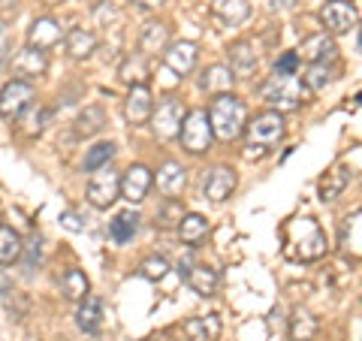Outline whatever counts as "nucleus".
<instances>
[{
    "instance_id": "1",
    "label": "nucleus",
    "mask_w": 362,
    "mask_h": 341,
    "mask_svg": "<svg viewBox=\"0 0 362 341\" xmlns=\"http://www.w3.org/2000/svg\"><path fill=\"white\" fill-rule=\"evenodd\" d=\"M284 254L299 263H314L326 254V236L314 218H293L284 224Z\"/></svg>"
},
{
    "instance_id": "2",
    "label": "nucleus",
    "mask_w": 362,
    "mask_h": 341,
    "mask_svg": "<svg viewBox=\"0 0 362 341\" xmlns=\"http://www.w3.org/2000/svg\"><path fill=\"white\" fill-rule=\"evenodd\" d=\"M206 115H209L211 136H218V139H223V142H233V139H239L242 130H245L247 106L235 94H218L211 100Z\"/></svg>"
},
{
    "instance_id": "3",
    "label": "nucleus",
    "mask_w": 362,
    "mask_h": 341,
    "mask_svg": "<svg viewBox=\"0 0 362 341\" xmlns=\"http://www.w3.org/2000/svg\"><path fill=\"white\" fill-rule=\"evenodd\" d=\"M284 139V118L281 112H259L254 121H245V154L263 157Z\"/></svg>"
},
{
    "instance_id": "4",
    "label": "nucleus",
    "mask_w": 362,
    "mask_h": 341,
    "mask_svg": "<svg viewBox=\"0 0 362 341\" xmlns=\"http://www.w3.org/2000/svg\"><path fill=\"white\" fill-rule=\"evenodd\" d=\"M263 100L269 106H275L278 112H293L308 100V88L302 85L299 76L287 73H272L263 85Z\"/></svg>"
},
{
    "instance_id": "5",
    "label": "nucleus",
    "mask_w": 362,
    "mask_h": 341,
    "mask_svg": "<svg viewBox=\"0 0 362 341\" xmlns=\"http://www.w3.org/2000/svg\"><path fill=\"white\" fill-rule=\"evenodd\" d=\"M181 145H185V151L190 154H206L211 149V127H209V115L206 109H190L185 112V121H181Z\"/></svg>"
},
{
    "instance_id": "6",
    "label": "nucleus",
    "mask_w": 362,
    "mask_h": 341,
    "mask_svg": "<svg viewBox=\"0 0 362 341\" xmlns=\"http://www.w3.org/2000/svg\"><path fill=\"white\" fill-rule=\"evenodd\" d=\"M121 197V175L112 173V169H97L88 181V202L94 209H109L112 202Z\"/></svg>"
},
{
    "instance_id": "7",
    "label": "nucleus",
    "mask_w": 362,
    "mask_h": 341,
    "mask_svg": "<svg viewBox=\"0 0 362 341\" xmlns=\"http://www.w3.org/2000/svg\"><path fill=\"white\" fill-rule=\"evenodd\" d=\"M185 103L181 100H175V97H169V100H163L160 106H157L154 112H151V127H154V133H157V139H175L178 136V130H181V121H185Z\"/></svg>"
},
{
    "instance_id": "8",
    "label": "nucleus",
    "mask_w": 362,
    "mask_h": 341,
    "mask_svg": "<svg viewBox=\"0 0 362 341\" xmlns=\"http://www.w3.org/2000/svg\"><path fill=\"white\" fill-rule=\"evenodd\" d=\"M30 103H33V85L25 82V79H13V82H6L4 91H0V118L13 121Z\"/></svg>"
},
{
    "instance_id": "9",
    "label": "nucleus",
    "mask_w": 362,
    "mask_h": 341,
    "mask_svg": "<svg viewBox=\"0 0 362 341\" xmlns=\"http://www.w3.org/2000/svg\"><path fill=\"white\" fill-rule=\"evenodd\" d=\"M320 21L329 33H347L356 28L359 9H356V4H350V0H329V4L320 9Z\"/></svg>"
},
{
    "instance_id": "10",
    "label": "nucleus",
    "mask_w": 362,
    "mask_h": 341,
    "mask_svg": "<svg viewBox=\"0 0 362 341\" xmlns=\"http://www.w3.org/2000/svg\"><path fill=\"white\" fill-rule=\"evenodd\" d=\"M151 112H154V100H151L148 85H133L127 100H124V118H127V124H133V127L148 124Z\"/></svg>"
},
{
    "instance_id": "11",
    "label": "nucleus",
    "mask_w": 362,
    "mask_h": 341,
    "mask_svg": "<svg viewBox=\"0 0 362 341\" xmlns=\"http://www.w3.org/2000/svg\"><path fill=\"white\" fill-rule=\"evenodd\" d=\"M197 58H199L197 45H194V42H185V40H181V42H169L166 52H163L166 70H173L178 79H185L187 73H194Z\"/></svg>"
},
{
    "instance_id": "12",
    "label": "nucleus",
    "mask_w": 362,
    "mask_h": 341,
    "mask_svg": "<svg viewBox=\"0 0 362 341\" xmlns=\"http://www.w3.org/2000/svg\"><path fill=\"white\" fill-rule=\"evenodd\" d=\"M299 61H308V64H329L338 58V45L329 33H314V37L302 40L299 52H296Z\"/></svg>"
},
{
    "instance_id": "13",
    "label": "nucleus",
    "mask_w": 362,
    "mask_h": 341,
    "mask_svg": "<svg viewBox=\"0 0 362 341\" xmlns=\"http://www.w3.org/2000/svg\"><path fill=\"white\" fill-rule=\"evenodd\" d=\"M151 169L142 166V163H133L127 173L121 175V197L130 200V202H142L145 197H148L151 190Z\"/></svg>"
},
{
    "instance_id": "14",
    "label": "nucleus",
    "mask_w": 362,
    "mask_h": 341,
    "mask_svg": "<svg viewBox=\"0 0 362 341\" xmlns=\"http://www.w3.org/2000/svg\"><path fill=\"white\" fill-rule=\"evenodd\" d=\"M233 190H235V173L230 166H214L209 173V178H206V185H202V193H206L211 202L230 200Z\"/></svg>"
},
{
    "instance_id": "15",
    "label": "nucleus",
    "mask_w": 362,
    "mask_h": 341,
    "mask_svg": "<svg viewBox=\"0 0 362 341\" xmlns=\"http://www.w3.org/2000/svg\"><path fill=\"white\" fill-rule=\"evenodd\" d=\"M61 37H64V30L54 18H37L28 30V45L37 52H45V49H54L61 42Z\"/></svg>"
},
{
    "instance_id": "16",
    "label": "nucleus",
    "mask_w": 362,
    "mask_h": 341,
    "mask_svg": "<svg viewBox=\"0 0 362 341\" xmlns=\"http://www.w3.org/2000/svg\"><path fill=\"white\" fill-rule=\"evenodd\" d=\"M187 185V169L175 163V161H166L160 169H157V190L163 193V197L169 200H175L181 190H185Z\"/></svg>"
},
{
    "instance_id": "17",
    "label": "nucleus",
    "mask_w": 362,
    "mask_h": 341,
    "mask_svg": "<svg viewBox=\"0 0 362 341\" xmlns=\"http://www.w3.org/2000/svg\"><path fill=\"white\" fill-rule=\"evenodd\" d=\"M226 70L233 73V79H247V76H254L257 70V54H254V45L251 42H233L230 45V67Z\"/></svg>"
},
{
    "instance_id": "18",
    "label": "nucleus",
    "mask_w": 362,
    "mask_h": 341,
    "mask_svg": "<svg viewBox=\"0 0 362 341\" xmlns=\"http://www.w3.org/2000/svg\"><path fill=\"white\" fill-rule=\"evenodd\" d=\"M187 341H218L221 335V317L218 314H206V317H190L181 326Z\"/></svg>"
},
{
    "instance_id": "19",
    "label": "nucleus",
    "mask_w": 362,
    "mask_h": 341,
    "mask_svg": "<svg viewBox=\"0 0 362 341\" xmlns=\"http://www.w3.org/2000/svg\"><path fill=\"white\" fill-rule=\"evenodd\" d=\"M359 242H362V212L354 209L338 226V245H341L344 254L359 257Z\"/></svg>"
},
{
    "instance_id": "20",
    "label": "nucleus",
    "mask_w": 362,
    "mask_h": 341,
    "mask_svg": "<svg viewBox=\"0 0 362 341\" xmlns=\"http://www.w3.org/2000/svg\"><path fill=\"white\" fill-rule=\"evenodd\" d=\"M169 45V25H163V21H148L139 37V54H163Z\"/></svg>"
},
{
    "instance_id": "21",
    "label": "nucleus",
    "mask_w": 362,
    "mask_h": 341,
    "mask_svg": "<svg viewBox=\"0 0 362 341\" xmlns=\"http://www.w3.org/2000/svg\"><path fill=\"white\" fill-rule=\"evenodd\" d=\"M185 278H187L190 290H194L197 296H214V293H218V284H221L218 272H214L211 266H202V263L190 266V269L185 272Z\"/></svg>"
},
{
    "instance_id": "22",
    "label": "nucleus",
    "mask_w": 362,
    "mask_h": 341,
    "mask_svg": "<svg viewBox=\"0 0 362 341\" xmlns=\"http://www.w3.org/2000/svg\"><path fill=\"white\" fill-rule=\"evenodd\" d=\"M211 16H218L223 25L235 28L251 16V4L247 0H211Z\"/></svg>"
},
{
    "instance_id": "23",
    "label": "nucleus",
    "mask_w": 362,
    "mask_h": 341,
    "mask_svg": "<svg viewBox=\"0 0 362 341\" xmlns=\"http://www.w3.org/2000/svg\"><path fill=\"white\" fill-rule=\"evenodd\" d=\"M320 333V320L308 308H296L290 317V341H314Z\"/></svg>"
},
{
    "instance_id": "24",
    "label": "nucleus",
    "mask_w": 362,
    "mask_h": 341,
    "mask_svg": "<svg viewBox=\"0 0 362 341\" xmlns=\"http://www.w3.org/2000/svg\"><path fill=\"white\" fill-rule=\"evenodd\" d=\"M76 323L88 335L100 333V326H103V305H100L97 296H85L82 299V308H78V314H76Z\"/></svg>"
},
{
    "instance_id": "25",
    "label": "nucleus",
    "mask_w": 362,
    "mask_h": 341,
    "mask_svg": "<svg viewBox=\"0 0 362 341\" xmlns=\"http://www.w3.org/2000/svg\"><path fill=\"white\" fill-rule=\"evenodd\" d=\"M350 178H354V173H347L344 166L329 169V173L320 178V200L323 202H335L344 193V187L350 185Z\"/></svg>"
},
{
    "instance_id": "26",
    "label": "nucleus",
    "mask_w": 362,
    "mask_h": 341,
    "mask_svg": "<svg viewBox=\"0 0 362 341\" xmlns=\"http://www.w3.org/2000/svg\"><path fill=\"white\" fill-rule=\"evenodd\" d=\"M94 49H97V37H94L90 30L73 28L70 33H66V54H70V58L85 61V58H90V54H94Z\"/></svg>"
},
{
    "instance_id": "27",
    "label": "nucleus",
    "mask_w": 362,
    "mask_h": 341,
    "mask_svg": "<svg viewBox=\"0 0 362 341\" xmlns=\"http://www.w3.org/2000/svg\"><path fill=\"white\" fill-rule=\"evenodd\" d=\"M49 70V58H45V52H37V49H21L18 58H16V73L18 76H42Z\"/></svg>"
},
{
    "instance_id": "28",
    "label": "nucleus",
    "mask_w": 362,
    "mask_h": 341,
    "mask_svg": "<svg viewBox=\"0 0 362 341\" xmlns=\"http://www.w3.org/2000/svg\"><path fill=\"white\" fill-rule=\"evenodd\" d=\"M21 236L13 230V226L0 224V266H9L16 263V260H21Z\"/></svg>"
},
{
    "instance_id": "29",
    "label": "nucleus",
    "mask_w": 362,
    "mask_h": 341,
    "mask_svg": "<svg viewBox=\"0 0 362 341\" xmlns=\"http://www.w3.org/2000/svg\"><path fill=\"white\" fill-rule=\"evenodd\" d=\"M61 293H64L66 299H73V302H82L88 293H90V284H88V278H85V272L66 269L64 278H61Z\"/></svg>"
},
{
    "instance_id": "30",
    "label": "nucleus",
    "mask_w": 362,
    "mask_h": 341,
    "mask_svg": "<svg viewBox=\"0 0 362 341\" xmlns=\"http://www.w3.org/2000/svg\"><path fill=\"white\" fill-rule=\"evenodd\" d=\"M206 233H209V221L202 214H185L178 221V236L185 245H197L199 238H206Z\"/></svg>"
},
{
    "instance_id": "31",
    "label": "nucleus",
    "mask_w": 362,
    "mask_h": 341,
    "mask_svg": "<svg viewBox=\"0 0 362 341\" xmlns=\"http://www.w3.org/2000/svg\"><path fill=\"white\" fill-rule=\"evenodd\" d=\"M136 230H139V214H136V212H121L118 218L109 224V236L115 238L118 245L130 242V238L136 236Z\"/></svg>"
},
{
    "instance_id": "32",
    "label": "nucleus",
    "mask_w": 362,
    "mask_h": 341,
    "mask_svg": "<svg viewBox=\"0 0 362 341\" xmlns=\"http://www.w3.org/2000/svg\"><path fill=\"white\" fill-rule=\"evenodd\" d=\"M206 91H214V94H230V88H233V73L226 70V67L221 64H214L209 67L206 73H202V82H199Z\"/></svg>"
},
{
    "instance_id": "33",
    "label": "nucleus",
    "mask_w": 362,
    "mask_h": 341,
    "mask_svg": "<svg viewBox=\"0 0 362 341\" xmlns=\"http://www.w3.org/2000/svg\"><path fill=\"white\" fill-rule=\"evenodd\" d=\"M103 124H106L103 109H100V106H88L82 115L76 118V133L78 136H94V133L103 130Z\"/></svg>"
},
{
    "instance_id": "34",
    "label": "nucleus",
    "mask_w": 362,
    "mask_h": 341,
    "mask_svg": "<svg viewBox=\"0 0 362 341\" xmlns=\"http://www.w3.org/2000/svg\"><path fill=\"white\" fill-rule=\"evenodd\" d=\"M112 157H115V142H97L85 154V173H97V169L109 166Z\"/></svg>"
},
{
    "instance_id": "35",
    "label": "nucleus",
    "mask_w": 362,
    "mask_h": 341,
    "mask_svg": "<svg viewBox=\"0 0 362 341\" xmlns=\"http://www.w3.org/2000/svg\"><path fill=\"white\" fill-rule=\"evenodd\" d=\"M121 79L124 82H130V85H145V79H148L145 54H130V58L121 64Z\"/></svg>"
},
{
    "instance_id": "36",
    "label": "nucleus",
    "mask_w": 362,
    "mask_h": 341,
    "mask_svg": "<svg viewBox=\"0 0 362 341\" xmlns=\"http://www.w3.org/2000/svg\"><path fill=\"white\" fill-rule=\"evenodd\" d=\"M332 82V70L326 64H311L308 76H305V88L308 91H323L326 85Z\"/></svg>"
},
{
    "instance_id": "37",
    "label": "nucleus",
    "mask_w": 362,
    "mask_h": 341,
    "mask_svg": "<svg viewBox=\"0 0 362 341\" xmlns=\"http://www.w3.org/2000/svg\"><path fill=\"white\" fill-rule=\"evenodd\" d=\"M139 272H142V278H148V281H160L169 272V263H166V257H148L139 266Z\"/></svg>"
},
{
    "instance_id": "38",
    "label": "nucleus",
    "mask_w": 362,
    "mask_h": 341,
    "mask_svg": "<svg viewBox=\"0 0 362 341\" xmlns=\"http://www.w3.org/2000/svg\"><path fill=\"white\" fill-rule=\"evenodd\" d=\"M181 218H185V212H181V202H175V200H169L166 206L157 212V224H160L163 230H166V226H175Z\"/></svg>"
},
{
    "instance_id": "39",
    "label": "nucleus",
    "mask_w": 362,
    "mask_h": 341,
    "mask_svg": "<svg viewBox=\"0 0 362 341\" xmlns=\"http://www.w3.org/2000/svg\"><path fill=\"white\" fill-rule=\"evenodd\" d=\"M21 251H28L25 266H28V272H33V266H40V257H42V238L33 236L28 245H21Z\"/></svg>"
},
{
    "instance_id": "40",
    "label": "nucleus",
    "mask_w": 362,
    "mask_h": 341,
    "mask_svg": "<svg viewBox=\"0 0 362 341\" xmlns=\"http://www.w3.org/2000/svg\"><path fill=\"white\" fill-rule=\"evenodd\" d=\"M299 58H296V52H287L284 58H281L278 64H275V70L272 73H287V76H296V70H299Z\"/></svg>"
},
{
    "instance_id": "41",
    "label": "nucleus",
    "mask_w": 362,
    "mask_h": 341,
    "mask_svg": "<svg viewBox=\"0 0 362 341\" xmlns=\"http://www.w3.org/2000/svg\"><path fill=\"white\" fill-rule=\"evenodd\" d=\"M61 224H64L70 233H82V230H85V221H78V214H73V212H64V214H61Z\"/></svg>"
},
{
    "instance_id": "42",
    "label": "nucleus",
    "mask_w": 362,
    "mask_h": 341,
    "mask_svg": "<svg viewBox=\"0 0 362 341\" xmlns=\"http://www.w3.org/2000/svg\"><path fill=\"white\" fill-rule=\"evenodd\" d=\"M9 293H13V278L6 272H0V296H9Z\"/></svg>"
},
{
    "instance_id": "43",
    "label": "nucleus",
    "mask_w": 362,
    "mask_h": 341,
    "mask_svg": "<svg viewBox=\"0 0 362 341\" xmlns=\"http://www.w3.org/2000/svg\"><path fill=\"white\" fill-rule=\"evenodd\" d=\"M133 4L142 9H157V6H163V0H133Z\"/></svg>"
},
{
    "instance_id": "44",
    "label": "nucleus",
    "mask_w": 362,
    "mask_h": 341,
    "mask_svg": "<svg viewBox=\"0 0 362 341\" xmlns=\"http://www.w3.org/2000/svg\"><path fill=\"white\" fill-rule=\"evenodd\" d=\"M269 6L272 9H284V6H290V0H269Z\"/></svg>"
},
{
    "instance_id": "45",
    "label": "nucleus",
    "mask_w": 362,
    "mask_h": 341,
    "mask_svg": "<svg viewBox=\"0 0 362 341\" xmlns=\"http://www.w3.org/2000/svg\"><path fill=\"white\" fill-rule=\"evenodd\" d=\"M148 341H166V338H163V335H160V338H157V335H154V338H148Z\"/></svg>"
}]
</instances>
